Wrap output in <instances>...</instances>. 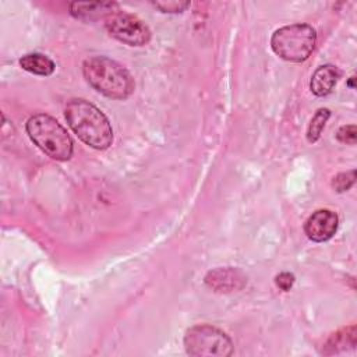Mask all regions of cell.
<instances>
[{
    "instance_id": "7",
    "label": "cell",
    "mask_w": 357,
    "mask_h": 357,
    "mask_svg": "<svg viewBox=\"0 0 357 357\" xmlns=\"http://www.w3.org/2000/svg\"><path fill=\"white\" fill-rule=\"evenodd\" d=\"M339 226V218L333 211L318 209L304 223V231L312 241L322 243L333 237Z\"/></svg>"
},
{
    "instance_id": "9",
    "label": "cell",
    "mask_w": 357,
    "mask_h": 357,
    "mask_svg": "<svg viewBox=\"0 0 357 357\" xmlns=\"http://www.w3.org/2000/svg\"><path fill=\"white\" fill-rule=\"evenodd\" d=\"M119 8L114 1H91V3H70V13L73 17L79 20H99L103 17H110Z\"/></svg>"
},
{
    "instance_id": "13",
    "label": "cell",
    "mask_w": 357,
    "mask_h": 357,
    "mask_svg": "<svg viewBox=\"0 0 357 357\" xmlns=\"http://www.w3.org/2000/svg\"><path fill=\"white\" fill-rule=\"evenodd\" d=\"M329 116H331V112L328 109H319L314 114V117L311 119V121L308 124V128H307V141L308 142L312 144V142L318 141Z\"/></svg>"
},
{
    "instance_id": "17",
    "label": "cell",
    "mask_w": 357,
    "mask_h": 357,
    "mask_svg": "<svg viewBox=\"0 0 357 357\" xmlns=\"http://www.w3.org/2000/svg\"><path fill=\"white\" fill-rule=\"evenodd\" d=\"M294 280H296V279H294V275L290 273V272H280V273L276 275V278H275L276 286H278L280 290H283V291H289V290L293 287Z\"/></svg>"
},
{
    "instance_id": "10",
    "label": "cell",
    "mask_w": 357,
    "mask_h": 357,
    "mask_svg": "<svg viewBox=\"0 0 357 357\" xmlns=\"http://www.w3.org/2000/svg\"><path fill=\"white\" fill-rule=\"evenodd\" d=\"M340 77V71L332 64H324L318 67L310 81V88L317 96H326L335 88L337 79Z\"/></svg>"
},
{
    "instance_id": "14",
    "label": "cell",
    "mask_w": 357,
    "mask_h": 357,
    "mask_svg": "<svg viewBox=\"0 0 357 357\" xmlns=\"http://www.w3.org/2000/svg\"><path fill=\"white\" fill-rule=\"evenodd\" d=\"M354 181H356V170H349V172L336 174L332 180V185L337 192H343V191H347L354 184Z\"/></svg>"
},
{
    "instance_id": "16",
    "label": "cell",
    "mask_w": 357,
    "mask_h": 357,
    "mask_svg": "<svg viewBox=\"0 0 357 357\" xmlns=\"http://www.w3.org/2000/svg\"><path fill=\"white\" fill-rule=\"evenodd\" d=\"M336 138H337V141H340V142H343V144L354 145V144H356V138H357L356 126H354V124L342 126V127L337 130V132H336Z\"/></svg>"
},
{
    "instance_id": "15",
    "label": "cell",
    "mask_w": 357,
    "mask_h": 357,
    "mask_svg": "<svg viewBox=\"0 0 357 357\" xmlns=\"http://www.w3.org/2000/svg\"><path fill=\"white\" fill-rule=\"evenodd\" d=\"M156 8H159L162 13H181L184 11L190 3L188 1H176V0H167V1H155L152 3Z\"/></svg>"
},
{
    "instance_id": "18",
    "label": "cell",
    "mask_w": 357,
    "mask_h": 357,
    "mask_svg": "<svg viewBox=\"0 0 357 357\" xmlns=\"http://www.w3.org/2000/svg\"><path fill=\"white\" fill-rule=\"evenodd\" d=\"M353 81H354V77H351V78H350V81H349V86H350V88H354Z\"/></svg>"
},
{
    "instance_id": "6",
    "label": "cell",
    "mask_w": 357,
    "mask_h": 357,
    "mask_svg": "<svg viewBox=\"0 0 357 357\" xmlns=\"http://www.w3.org/2000/svg\"><path fill=\"white\" fill-rule=\"evenodd\" d=\"M107 32L117 40L128 46H144L151 40V31L138 17L116 11L106 18Z\"/></svg>"
},
{
    "instance_id": "1",
    "label": "cell",
    "mask_w": 357,
    "mask_h": 357,
    "mask_svg": "<svg viewBox=\"0 0 357 357\" xmlns=\"http://www.w3.org/2000/svg\"><path fill=\"white\" fill-rule=\"evenodd\" d=\"M66 120L74 134L95 149H106L113 142V130L107 117L85 99H71L64 110Z\"/></svg>"
},
{
    "instance_id": "12",
    "label": "cell",
    "mask_w": 357,
    "mask_h": 357,
    "mask_svg": "<svg viewBox=\"0 0 357 357\" xmlns=\"http://www.w3.org/2000/svg\"><path fill=\"white\" fill-rule=\"evenodd\" d=\"M20 66L32 74L36 75H50L53 74L56 64L52 59L42 53H28L20 59Z\"/></svg>"
},
{
    "instance_id": "2",
    "label": "cell",
    "mask_w": 357,
    "mask_h": 357,
    "mask_svg": "<svg viewBox=\"0 0 357 357\" xmlns=\"http://www.w3.org/2000/svg\"><path fill=\"white\" fill-rule=\"evenodd\" d=\"M88 84L110 99H126L134 91L131 74L117 61L106 56H92L82 64Z\"/></svg>"
},
{
    "instance_id": "8",
    "label": "cell",
    "mask_w": 357,
    "mask_h": 357,
    "mask_svg": "<svg viewBox=\"0 0 357 357\" xmlns=\"http://www.w3.org/2000/svg\"><path fill=\"white\" fill-rule=\"evenodd\" d=\"M205 283L215 291L240 290L247 283L245 276L236 268H218L209 271L205 276Z\"/></svg>"
},
{
    "instance_id": "4",
    "label": "cell",
    "mask_w": 357,
    "mask_h": 357,
    "mask_svg": "<svg viewBox=\"0 0 357 357\" xmlns=\"http://www.w3.org/2000/svg\"><path fill=\"white\" fill-rule=\"evenodd\" d=\"M315 29L307 24H291L276 29L271 38L272 50L283 60L301 63L315 47Z\"/></svg>"
},
{
    "instance_id": "5",
    "label": "cell",
    "mask_w": 357,
    "mask_h": 357,
    "mask_svg": "<svg viewBox=\"0 0 357 357\" xmlns=\"http://www.w3.org/2000/svg\"><path fill=\"white\" fill-rule=\"evenodd\" d=\"M184 347L195 357H227L233 353L231 339L212 325H195L184 335Z\"/></svg>"
},
{
    "instance_id": "3",
    "label": "cell",
    "mask_w": 357,
    "mask_h": 357,
    "mask_svg": "<svg viewBox=\"0 0 357 357\" xmlns=\"http://www.w3.org/2000/svg\"><path fill=\"white\" fill-rule=\"evenodd\" d=\"M31 141L47 156L56 160H68L73 156V139L67 130L52 116L36 113L26 121Z\"/></svg>"
},
{
    "instance_id": "11",
    "label": "cell",
    "mask_w": 357,
    "mask_h": 357,
    "mask_svg": "<svg viewBox=\"0 0 357 357\" xmlns=\"http://www.w3.org/2000/svg\"><path fill=\"white\" fill-rule=\"evenodd\" d=\"M356 346V326L350 325L347 328H343L335 333H332L325 344L322 353L325 354H333L339 353L347 349H354Z\"/></svg>"
}]
</instances>
